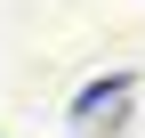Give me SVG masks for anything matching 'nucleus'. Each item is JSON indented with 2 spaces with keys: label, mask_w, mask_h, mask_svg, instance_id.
I'll return each mask as SVG.
<instances>
[{
  "label": "nucleus",
  "mask_w": 145,
  "mask_h": 138,
  "mask_svg": "<svg viewBox=\"0 0 145 138\" xmlns=\"http://www.w3.org/2000/svg\"><path fill=\"white\" fill-rule=\"evenodd\" d=\"M129 90H137V73H97L81 98H72V130H97V122H113V114L129 106Z\"/></svg>",
  "instance_id": "obj_1"
}]
</instances>
